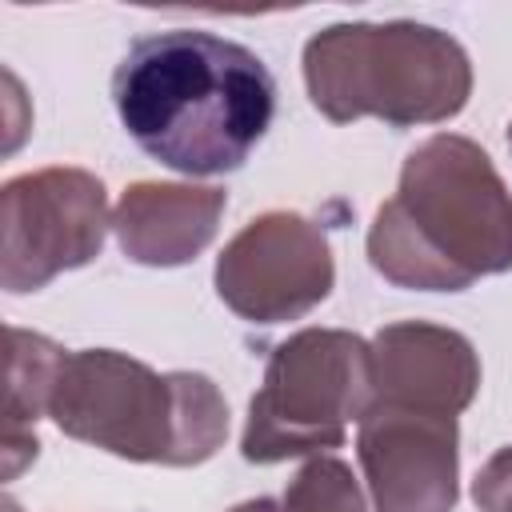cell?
Listing matches in <instances>:
<instances>
[{
    "label": "cell",
    "instance_id": "6da1fadb",
    "mask_svg": "<svg viewBox=\"0 0 512 512\" xmlns=\"http://www.w3.org/2000/svg\"><path fill=\"white\" fill-rule=\"evenodd\" d=\"M112 100L136 148L184 176L244 168L276 116L268 64L216 32L140 36L112 72Z\"/></svg>",
    "mask_w": 512,
    "mask_h": 512
},
{
    "label": "cell",
    "instance_id": "7a4b0ae2",
    "mask_svg": "<svg viewBox=\"0 0 512 512\" xmlns=\"http://www.w3.org/2000/svg\"><path fill=\"white\" fill-rule=\"evenodd\" d=\"M368 264L396 288L464 292L512 268V192L492 156L436 132L404 156L396 196L376 208Z\"/></svg>",
    "mask_w": 512,
    "mask_h": 512
},
{
    "label": "cell",
    "instance_id": "3957f363",
    "mask_svg": "<svg viewBox=\"0 0 512 512\" xmlns=\"http://www.w3.org/2000/svg\"><path fill=\"white\" fill-rule=\"evenodd\" d=\"M52 424L136 464L192 468L228 436V404L200 372H156L112 348L68 352L48 400Z\"/></svg>",
    "mask_w": 512,
    "mask_h": 512
},
{
    "label": "cell",
    "instance_id": "277c9868",
    "mask_svg": "<svg viewBox=\"0 0 512 512\" xmlns=\"http://www.w3.org/2000/svg\"><path fill=\"white\" fill-rule=\"evenodd\" d=\"M308 100L332 124L392 128L452 120L472 96V64L456 36L416 20L328 24L304 44Z\"/></svg>",
    "mask_w": 512,
    "mask_h": 512
},
{
    "label": "cell",
    "instance_id": "5b68a950",
    "mask_svg": "<svg viewBox=\"0 0 512 512\" xmlns=\"http://www.w3.org/2000/svg\"><path fill=\"white\" fill-rule=\"evenodd\" d=\"M372 404V344L344 328H300L264 364L240 452L248 464H280L340 448L348 424Z\"/></svg>",
    "mask_w": 512,
    "mask_h": 512
},
{
    "label": "cell",
    "instance_id": "8992f818",
    "mask_svg": "<svg viewBox=\"0 0 512 512\" xmlns=\"http://www.w3.org/2000/svg\"><path fill=\"white\" fill-rule=\"evenodd\" d=\"M108 228V192L92 172L56 164L12 176L0 192L4 292H36L60 272L92 264Z\"/></svg>",
    "mask_w": 512,
    "mask_h": 512
},
{
    "label": "cell",
    "instance_id": "52a82bcc",
    "mask_svg": "<svg viewBox=\"0 0 512 512\" xmlns=\"http://www.w3.org/2000/svg\"><path fill=\"white\" fill-rule=\"evenodd\" d=\"M336 280L316 220L272 208L248 220L216 256V296L248 324H288L312 312Z\"/></svg>",
    "mask_w": 512,
    "mask_h": 512
},
{
    "label": "cell",
    "instance_id": "ba28073f",
    "mask_svg": "<svg viewBox=\"0 0 512 512\" xmlns=\"http://www.w3.org/2000/svg\"><path fill=\"white\" fill-rule=\"evenodd\" d=\"M356 456L376 512H452L460 472L456 416L376 400L356 432Z\"/></svg>",
    "mask_w": 512,
    "mask_h": 512
},
{
    "label": "cell",
    "instance_id": "9c48e42d",
    "mask_svg": "<svg viewBox=\"0 0 512 512\" xmlns=\"http://www.w3.org/2000/svg\"><path fill=\"white\" fill-rule=\"evenodd\" d=\"M376 400L460 416L480 388V356L456 328L428 320H396L372 336Z\"/></svg>",
    "mask_w": 512,
    "mask_h": 512
},
{
    "label": "cell",
    "instance_id": "30bf717a",
    "mask_svg": "<svg viewBox=\"0 0 512 512\" xmlns=\"http://www.w3.org/2000/svg\"><path fill=\"white\" fill-rule=\"evenodd\" d=\"M224 204V188L140 180L124 188L112 212V232L128 260L148 268H176L212 244Z\"/></svg>",
    "mask_w": 512,
    "mask_h": 512
},
{
    "label": "cell",
    "instance_id": "8fae6325",
    "mask_svg": "<svg viewBox=\"0 0 512 512\" xmlns=\"http://www.w3.org/2000/svg\"><path fill=\"white\" fill-rule=\"evenodd\" d=\"M64 348L40 332L8 328V384H4V476L12 480L28 460H36L32 424L48 412L52 384L64 364Z\"/></svg>",
    "mask_w": 512,
    "mask_h": 512
},
{
    "label": "cell",
    "instance_id": "7c38bea8",
    "mask_svg": "<svg viewBox=\"0 0 512 512\" xmlns=\"http://www.w3.org/2000/svg\"><path fill=\"white\" fill-rule=\"evenodd\" d=\"M284 512H368L352 468L340 456H312L284 492Z\"/></svg>",
    "mask_w": 512,
    "mask_h": 512
},
{
    "label": "cell",
    "instance_id": "4fadbf2b",
    "mask_svg": "<svg viewBox=\"0 0 512 512\" xmlns=\"http://www.w3.org/2000/svg\"><path fill=\"white\" fill-rule=\"evenodd\" d=\"M476 512H512V444L492 452L472 480Z\"/></svg>",
    "mask_w": 512,
    "mask_h": 512
},
{
    "label": "cell",
    "instance_id": "5bb4252c",
    "mask_svg": "<svg viewBox=\"0 0 512 512\" xmlns=\"http://www.w3.org/2000/svg\"><path fill=\"white\" fill-rule=\"evenodd\" d=\"M228 512H284V504L272 500V496H256V500H244V504H236Z\"/></svg>",
    "mask_w": 512,
    "mask_h": 512
},
{
    "label": "cell",
    "instance_id": "9a60e30c",
    "mask_svg": "<svg viewBox=\"0 0 512 512\" xmlns=\"http://www.w3.org/2000/svg\"><path fill=\"white\" fill-rule=\"evenodd\" d=\"M508 144H512V124H508Z\"/></svg>",
    "mask_w": 512,
    "mask_h": 512
}]
</instances>
